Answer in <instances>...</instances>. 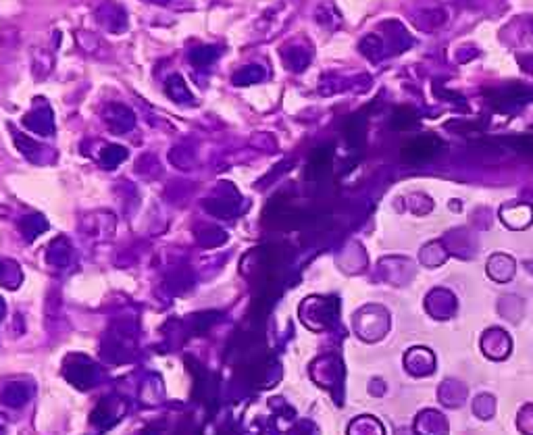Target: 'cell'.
I'll use <instances>...</instances> for the list:
<instances>
[{
	"instance_id": "obj_8",
	"label": "cell",
	"mask_w": 533,
	"mask_h": 435,
	"mask_svg": "<svg viewBox=\"0 0 533 435\" xmlns=\"http://www.w3.org/2000/svg\"><path fill=\"white\" fill-rule=\"evenodd\" d=\"M265 77L266 71L263 65H246V67L238 69L232 75V84L238 86V88H246V86H255V84L265 81Z\"/></svg>"
},
{
	"instance_id": "obj_4",
	"label": "cell",
	"mask_w": 533,
	"mask_h": 435,
	"mask_svg": "<svg viewBox=\"0 0 533 435\" xmlns=\"http://www.w3.org/2000/svg\"><path fill=\"white\" fill-rule=\"evenodd\" d=\"M102 121L111 134L123 136L136 127V113L121 102H109L102 111Z\"/></svg>"
},
{
	"instance_id": "obj_7",
	"label": "cell",
	"mask_w": 533,
	"mask_h": 435,
	"mask_svg": "<svg viewBox=\"0 0 533 435\" xmlns=\"http://www.w3.org/2000/svg\"><path fill=\"white\" fill-rule=\"evenodd\" d=\"M219 56H221V46H215V44H200L188 52V61L198 69L213 65Z\"/></svg>"
},
{
	"instance_id": "obj_16",
	"label": "cell",
	"mask_w": 533,
	"mask_h": 435,
	"mask_svg": "<svg viewBox=\"0 0 533 435\" xmlns=\"http://www.w3.org/2000/svg\"><path fill=\"white\" fill-rule=\"evenodd\" d=\"M2 315H4V304H2V300H0V319H2Z\"/></svg>"
},
{
	"instance_id": "obj_2",
	"label": "cell",
	"mask_w": 533,
	"mask_h": 435,
	"mask_svg": "<svg viewBox=\"0 0 533 435\" xmlns=\"http://www.w3.org/2000/svg\"><path fill=\"white\" fill-rule=\"evenodd\" d=\"M442 146L444 144L438 136L423 134V136H417V138L408 140L402 146V159L408 161V163H425V161H431L433 157H438Z\"/></svg>"
},
{
	"instance_id": "obj_10",
	"label": "cell",
	"mask_w": 533,
	"mask_h": 435,
	"mask_svg": "<svg viewBox=\"0 0 533 435\" xmlns=\"http://www.w3.org/2000/svg\"><path fill=\"white\" fill-rule=\"evenodd\" d=\"M530 98V92L521 86V84H517V86H509L507 90H502V92H498V96L492 100L498 109H504L507 104H511V106H515V104H523V100H527Z\"/></svg>"
},
{
	"instance_id": "obj_14",
	"label": "cell",
	"mask_w": 533,
	"mask_h": 435,
	"mask_svg": "<svg viewBox=\"0 0 533 435\" xmlns=\"http://www.w3.org/2000/svg\"><path fill=\"white\" fill-rule=\"evenodd\" d=\"M46 227H48V223H46V219L42 217V215L25 217L23 219V223H21V229H23V233L27 235V239H33V237H35L38 233H42Z\"/></svg>"
},
{
	"instance_id": "obj_11",
	"label": "cell",
	"mask_w": 533,
	"mask_h": 435,
	"mask_svg": "<svg viewBox=\"0 0 533 435\" xmlns=\"http://www.w3.org/2000/svg\"><path fill=\"white\" fill-rule=\"evenodd\" d=\"M281 58H283V63H285L287 69H292V71H302V69L308 65V61H310V52H306V50L300 48V46H287V48L281 50Z\"/></svg>"
},
{
	"instance_id": "obj_5",
	"label": "cell",
	"mask_w": 533,
	"mask_h": 435,
	"mask_svg": "<svg viewBox=\"0 0 533 435\" xmlns=\"http://www.w3.org/2000/svg\"><path fill=\"white\" fill-rule=\"evenodd\" d=\"M96 15V21L109 31V33H123L127 31L129 23H127V10L119 4V2H113V0H104L96 6L94 10Z\"/></svg>"
},
{
	"instance_id": "obj_9",
	"label": "cell",
	"mask_w": 533,
	"mask_h": 435,
	"mask_svg": "<svg viewBox=\"0 0 533 435\" xmlns=\"http://www.w3.org/2000/svg\"><path fill=\"white\" fill-rule=\"evenodd\" d=\"M129 157V150L121 144H106L100 150V165L104 169H117L121 163H125Z\"/></svg>"
},
{
	"instance_id": "obj_1",
	"label": "cell",
	"mask_w": 533,
	"mask_h": 435,
	"mask_svg": "<svg viewBox=\"0 0 533 435\" xmlns=\"http://www.w3.org/2000/svg\"><path fill=\"white\" fill-rule=\"evenodd\" d=\"M21 123H23L25 129H29L35 136H54V132H56L54 113H52L50 104L44 98L33 100V109L23 115Z\"/></svg>"
},
{
	"instance_id": "obj_13",
	"label": "cell",
	"mask_w": 533,
	"mask_h": 435,
	"mask_svg": "<svg viewBox=\"0 0 533 435\" xmlns=\"http://www.w3.org/2000/svg\"><path fill=\"white\" fill-rule=\"evenodd\" d=\"M513 150L521 152V155H527V157H533V134H519V136H509L504 140Z\"/></svg>"
},
{
	"instance_id": "obj_6",
	"label": "cell",
	"mask_w": 533,
	"mask_h": 435,
	"mask_svg": "<svg viewBox=\"0 0 533 435\" xmlns=\"http://www.w3.org/2000/svg\"><path fill=\"white\" fill-rule=\"evenodd\" d=\"M165 94L169 100H173L175 104H184V106H192L196 104V96L192 94V90L188 88L186 79L180 73H173L167 81H165Z\"/></svg>"
},
{
	"instance_id": "obj_12",
	"label": "cell",
	"mask_w": 533,
	"mask_h": 435,
	"mask_svg": "<svg viewBox=\"0 0 533 435\" xmlns=\"http://www.w3.org/2000/svg\"><path fill=\"white\" fill-rule=\"evenodd\" d=\"M390 123H392L394 129L406 132V129H413V127L419 125V115H417L411 106H398V109L392 113Z\"/></svg>"
},
{
	"instance_id": "obj_15",
	"label": "cell",
	"mask_w": 533,
	"mask_h": 435,
	"mask_svg": "<svg viewBox=\"0 0 533 435\" xmlns=\"http://www.w3.org/2000/svg\"><path fill=\"white\" fill-rule=\"evenodd\" d=\"M146 2H150V4H159V6H167L171 0H146Z\"/></svg>"
},
{
	"instance_id": "obj_3",
	"label": "cell",
	"mask_w": 533,
	"mask_h": 435,
	"mask_svg": "<svg viewBox=\"0 0 533 435\" xmlns=\"http://www.w3.org/2000/svg\"><path fill=\"white\" fill-rule=\"evenodd\" d=\"M8 129H10V134H13V142H15L17 150L21 152V157H23L25 161H29V163H33V165H48V163L54 161V150H52V148H48V146L35 142L33 138H29V136L17 132L13 125H8Z\"/></svg>"
}]
</instances>
